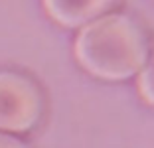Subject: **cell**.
Segmentation results:
<instances>
[{
  "instance_id": "cell-1",
  "label": "cell",
  "mask_w": 154,
  "mask_h": 148,
  "mask_svg": "<svg viewBox=\"0 0 154 148\" xmlns=\"http://www.w3.org/2000/svg\"><path fill=\"white\" fill-rule=\"evenodd\" d=\"M150 45L148 30L136 16L111 12L79 28L73 42V55L89 75L121 83L140 73Z\"/></svg>"
},
{
  "instance_id": "cell-2",
  "label": "cell",
  "mask_w": 154,
  "mask_h": 148,
  "mask_svg": "<svg viewBox=\"0 0 154 148\" xmlns=\"http://www.w3.org/2000/svg\"><path fill=\"white\" fill-rule=\"evenodd\" d=\"M42 93L32 79L12 71H0V130L26 132L42 117Z\"/></svg>"
},
{
  "instance_id": "cell-3",
  "label": "cell",
  "mask_w": 154,
  "mask_h": 148,
  "mask_svg": "<svg viewBox=\"0 0 154 148\" xmlns=\"http://www.w3.org/2000/svg\"><path fill=\"white\" fill-rule=\"evenodd\" d=\"M45 14L63 28H83L105 14L117 12L122 0H42Z\"/></svg>"
},
{
  "instance_id": "cell-4",
  "label": "cell",
  "mask_w": 154,
  "mask_h": 148,
  "mask_svg": "<svg viewBox=\"0 0 154 148\" xmlns=\"http://www.w3.org/2000/svg\"><path fill=\"white\" fill-rule=\"evenodd\" d=\"M136 89H138V95H140L142 101L154 109V40L152 45H150V54L144 67L136 75Z\"/></svg>"
},
{
  "instance_id": "cell-5",
  "label": "cell",
  "mask_w": 154,
  "mask_h": 148,
  "mask_svg": "<svg viewBox=\"0 0 154 148\" xmlns=\"http://www.w3.org/2000/svg\"><path fill=\"white\" fill-rule=\"evenodd\" d=\"M0 148H26V144L20 142L14 136H8L4 132H0Z\"/></svg>"
}]
</instances>
